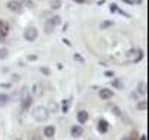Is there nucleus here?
Masks as SVG:
<instances>
[{
    "mask_svg": "<svg viewBox=\"0 0 149 140\" xmlns=\"http://www.w3.org/2000/svg\"><path fill=\"white\" fill-rule=\"evenodd\" d=\"M49 109L43 106H36L33 110V117L37 121H45L49 119Z\"/></svg>",
    "mask_w": 149,
    "mask_h": 140,
    "instance_id": "nucleus-1",
    "label": "nucleus"
},
{
    "mask_svg": "<svg viewBox=\"0 0 149 140\" xmlns=\"http://www.w3.org/2000/svg\"><path fill=\"white\" fill-rule=\"evenodd\" d=\"M38 36V31L35 27H27L23 33V37L29 42L35 41Z\"/></svg>",
    "mask_w": 149,
    "mask_h": 140,
    "instance_id": "nucleus-2",
    "label": "nucleus"
},
{
    "mask_svg": "<svg viewBox=\"0 0 149 140\" xmlns=\"http://www.w3.org/2000/svg\"><path fill=\"white\" fill-rule=\"evenodd\" d=\"M7 7L8 9H10L13 12H18L20 13L22 10V6L21 5L20 1H17V0H11L7 4Z\"/></svg>",
    "mask_w": 149,
    "mask_h": 140,
    "instance_id": "nucleus-3",
    "label": "nucleus"
},
{
    "mask_svg": "<svg viewBox=\"0 0 149 140\" xmlns=\"http://www.w3.org/2000/svg\"><path fill=\"white\" fill-rule=\"evenodd\" d=\"M32 102H33V98L28 94V93L22 95V106L24 109L29 108L32 105Z\"/></svg>",
    "mask_w": 149,
    "mask_h": 140,
    "instance_id": "nucleus-4",
    "label": "nucleus"
},
{
    "mask_svg": "<svg viewBox=\"0 0 149 140\" xmlns=\"http://www.w3.org/2000/svg\"><path fill=\"white\" fill-rule=\"evenodd\" d=\"M83 132H84L83 128L81 127V126H79V125H74V126H72V128H71V135L74 138L80 137L81 135L83 134Z\"/></svg>",
    "mask_w": 149,
    "mask_h": 140,
    "instance_id": "nucleus-5",
    "label": "nucleus"
},
{
    "mask_svg": "<svg viewBox=\"0 0 149 140\" xmlns=\"http://www.w3.org/2000/svg\"><path fill=\"white\" fill-rule=\"evenodd\" d=\"M114 95V92H112L110 89H102V90L99 92V96L100 98H102V100H107V99H110V98Z\"/></svg>",
    "mask_w": 149,
    "mask_h": 140,
    "instance_id": "nucleus-6",
    "label": "nucleus"
},
{
    "mask_svg": "<svg viewBox=\"0 0 149 140\" xmlns=\"http://www.w3.org/2000/svg\"><path fill=\"white\" fill-rule=\"evenodd\" d=\"M109 128V123L108 121L105 120H100L98 123V131L101 134H105Z\"/></svg>",
    "mask_w": 149,
    "mask_h": 140,
    "instance_id": "nucleus-7",
    "label": "nucleus"
},
{
    "mask_svg": "<svg viewBox=\"0 0 149 140\" xmlns=\"http://www.w3.org/2000/svg\"><path fill=\"white\" fill-rule=\"evenodd\" d=\"M77 121L79 123H81V124L86 123L88 121V113L85 110L79 111L77 113Z\"/></svg>",
    "mask_w": 149,
    "mask_h": 140,
    "instance_id": "nucleus-8",
    "label": "nucleus"
},
{
    "mask_svg": "<svg viewBox=\"0 0 149 140\" xmlns=\"http://www.w3.org/2000/svg\"><path fill=\"white\" fill-rule=\"evenodd\" d=\"M9 32V26L8 23L3 21V20H0V34L7 36Z\"/></svg>",
    "mask_w": 149,
    "mask_h": 140,
    "instance_id": "nucleus-9",
    "label": "nucleus"
},
{
    "mask_svg": "<svg viewBox=\"0 0 149 140\" xmlns=\"http://www.w3.org/2000/svg\"><path fill=\"white\" fill-rule=\"evenodd\" d=\"M44 134L46 135L47 137H53L54 134H55V127L52 125H49V126H47V127L44 129Z\"/></svg>",
    "mask_w": 149,
    "mask_h": 140,
    "instance_id": "nucleus-10",
    "label": "nucleus"
},
{
    "mask_svg": "<svg viewBox=\"0 0 149 140\" xmlns=\"http://www.w3.org/2000/svg\"><path fill=\"white\" fill-rule=\"evenodd\" d=\"M137 91L141 95H146V92H147V84L146 82L142 81L139 83L138 88H137Z\"/></svg>",
    "mask_w": 149,
    "mask_h": 140,
    "instance_id": "nucleus-11",
    "label": "nucleus"
},
{
    "mask_svg": "<svg viewBox=\"0 0 149 140\" xmlns=\"http://www.w3.org/2000/svg\"><path fill=\"white\" fill-rule=\"evenodd\" d=\"M21 5L27 8H36V3L33 0H21L20 1Z\"/></svg>",
    "mask_w": 149,
    "mask_h": 140,
    "instance_id": "nucleus-12",
    "label": "nucleus"
},
{
    "mask_svg": "<svg viewBox=\"0 0 149 140\" xmlns=\"http://www.w3.org/2000/svg\"><path fill=\"white\" fill-rule=\"evenodd\" d=\"M62 0H49V6L52 9H59L62 7Z\"/></svg>",
    "mask_w": 149,
    "mask_h": 140,
    "instance_id": "nucleus-13",
    "label": "nucleus"
},
{
    "mask_svg": "<svg viewBox=\"0 0 149 140\" xmlns=\"http://www.w3.org/2000/svg\"><path fill=\"white\" fill-rule=\"evenodd\" d=\"M9 95L6 94V93H1L0 94V106H3L5 105H7L9 102Z\"/></svg>",
    "mask_w": 149,
    "mask_h": 140,
    "instance_id": "nucleus-14",
    "label": "nucleus"
},
{
    "mask_svg": "<svg viewBox=\"0 0 149 140\" xmlns=\"http://www.w3.org/2000/svg\"><path fill=\"white\" fill-rule=\"evenodd\" d=\"M33 92L36 96H42V94H43V88L40 87L39 85H34V87H33Z\"/></svg>",
    "mask_w": 149,
    "mask_h": 140,
    "instance_id": "nucleus-15",
    "label": "nucleus"
},
{
    "mask_svg": "<svg viewBox=\"0 0 149 140\" xmlns=\"http://www.w3.org/2000/svg\"><path fill=\"white\" fill-rule=\"evenodd\" d=\"M54 27L55 26L53 24H51V23L48 21L46 24H45L44 31H45V33H47V34H51V33L54 31Z\"/></svg>",
    "mask_w": 149,
    "mask_h": 140,
    "instance_id": "nucleus-16",
    "label": "nucleus"
},
{
    "mask_svg": "<svg viewBox=\"0 0 149 140\" xmlns=\"http://www.w3.org/2000/svg\"><path fill=\"white\" fill-rule=\"evenodd\" d=\"M51 24H53L54 26L56 25H59L61 22H62V19H61V17L59 16H53V17H51L49 20H48Z\"/></svg>",
    "mask_w": 149,
    "mask_h": 140,
    "instance_id": "nucleus-17",
    "label": "nucleus"
},
{
    "mask_svg": "<svg viewBox=\"0 0 149 140\" xmlns=\"http://www.w3.org/2000/svg\"><path fill=\"white\" fill-rule=\"evenodd\" d=\"M113 24H114V22H112V21H110V20H105V21L101 22L100 28H101V29H107V28H109L110 26H112Z\"/></svg>",
    "mask_w": 149,
    "mask_h": 140,
    "instance_id": "nucleus-18",
    "label": "nucleus"
},
{
    "mask_svg": "<svg viewBox=\"0 0 149 140\" xmlns=\"http://www.w3.org/2000/svg\"><path fill=\"white\" fill-rule=\"evenodd\" d=\"M9 55V51L7 48H5V47H3V48H0V59H6L8 58V56Z\"/></svg>",
    "mask_w": 149,
    "mask_h": 140,
    "instance_id": "nucleus-19",
    "label": "nucleus"
},
{
    "mask_svg": "<svg viewBox=\"0 0 149 140\" xmlns=\"http://www.w3.org/2000/svg\"><path fill=\"white\" fill-rule=\"evenodd\" d=\"M137 108L139 110H142V111H144L147 109V102L146 101H141L138 103L137 105Z\"/></svg>",
    "mask_w": 149,
    "mask_h": 140,
    "instance_id": "nucleus-20",
    "label": "nucleus"
},
{
    "mask_svg": "<svg viewBox=\"0 0 149 140\" xmlns=\"http://www.w3.org/2000/svg\"><path fill=\"white\" fill-rule=\"evenodd\" d=\"M143 50H137V59H135L134 60V63H138V62H140L142 59H143Z\"/></svg>",
    "mask_w": 149,
    "mask_h": 140,
    "instance_id": "nucleus-21",
    "label": "nucleus"
},
{
    "mask_svg": "<svg viewBox=\"0 0 149 140\" xmlns=\"http://www.w3.org/2000/svg\"><path fill=\"white\" fill-rule=\"evenodd\" d=\"M40 71H41L42 74L46 75V76H49L50 73H51V72H50V69H49V67H47V66L41 67V68H40Z\"/></svg>",
    "mask_w": 149,
    "mask_h": 140,
    "instance_id": "nucleus-22",
    "label": "nucleus"
},
{
    "mask_svg": "<svg viewBox=\"0 0 149 140\" xmlns=\"http://www.w3.org/2000/svg\"><path fill=\"white\" fill-rule=\"evenodd\" d=\"M49 108L50 109H52L51 111H53V112H56L58 110V104L56 102H50L49 103Z\"/></svg>",
    "mask_w": 149,
    "mask_h": 140,
    "instance_id": "nucleus-23",
    "label": "nucleus"
},
{
    "mask_svg": "<svg viewBox=\"0 0 149 140\" xmlns=\"http://www.w3.org/2000/svg\"><path fill=\"white\" fill-rule=\"evenodd\" d=\"M74 59L76 60V61H78L79 63H84V59L83 57L80 55V54H78V53H76L74 55Z\"/></svg>",
    "mask_w": 149,
    "mask_h": 140,
    "instance_id": "nucleus-24",
    "label": "nucleus"
},
{
    "mask_svg": "<svg viewBox=\"0 0 149 140\" xmlns=\"http://www.w3.org/2000/svg\"><path fill=\"white\" fill-rule=\"evenodd\" d=\"M118 8V7L116 6V3H112V4H110L109 9H110L111 13H115L116 10V8Z\"/></svg>",
    "mask_w": 149,
    "mask_h": 140,
    "instance_id": "nucleus-25",
    "label": "nucleus"
},
{
    "mask_svg": "<svg viewBox=\"0 0 149 140\" xmlns=\"http://www.w3.org/2000/svg\"><path fill=\"white\" fill-rule=\"evenodd\" d=\"M112 85H113L114 87H116V89H119L120 88V81H119V79H115V80L112 82Z\"/></svg>",
    "mask_w": 149,
    "mask_h": 140,
    "instance_id": "nucleus-26",
    "label": "nucleus"
},
{
    "mask_svg": "<svg viewBox=\"0 0 149 140\" xmlns=\"http://www.w3.org/2000/svg\"><path fill=\"white\" fill-rule=\"evenodd\" d=\"M113 112H114V114L116 116H120L121 115V111H120V108L118 106H115L114 108H113Z\"/></svg>",
    "mask_w": 149,
    "mask_h": 140,
    "instance_id": "nucleus-27",
    "label": "nucleus"
},
{
    "mask_svg": "<svg viewBox=\"0 0 149 140\" xmlns=\"http://www.w3.org/2000/svg\"><path fill=\"white\" fill-rule=\"evenodd\" d=\"M27 59L29 61H36V60L38 59V56L36 55V54H31V55L27 56Z\"/></svg>",
    "mask_w": 149,
    "mask_h": 140,
    "instance_id": "nucleus-28",
    "label": "nucleus"
},
{
    "mask_svg": "<svg viewBox=\"0 0 149 140\" xmlns=\"http://www.w3.org/2000/svg\"><path fill=\"white\" fill-rule=\"evenodd\" d=\"M0 87H2V88H10L11 87V83H1V84H0Z\"/></svg>",
    "mask_w": 149,
    "mask_h": 140,
    "instance_id": "nucleus-29",
    "label": "nucleus"
},
{
    "mask_svg": "<svg viewBox=\"0 0 149 140\" xmlns=\"http://www.w3.org/2000/svg\"><path fill=\"white\" fill-rule=\"evenodd\" d=\"M104 75H105L106 77L111 78V77H113V76H114V72H113V71H105V72H104Z\"/></svg>",
    "mask_w": 149,
    "mask_h": 140,
    "instance_id": "nucleus-30",
    "label": "nucleus"
},
{
    "mask_svg": "<svg viewBox=\"0 0 149 140\" xmlns=\"http://www.w3.org/2000/svg\"><path fill=\"white\" fill-rule=\"evenodd\" d=\"M32 140H42V138L38 134H36L34 136L32 137Z\"/></svg>",
    "mask_w": 149,
    "mask_h": 140,
    "instance_id": "nucleus-31",
    "label": "nucleus"
},
{
    "mask_svg": "<svg viewBox=\"0 0 149 140\" xmlns=\"http://www.w3.org/2000/svg\"><path fill=\"white\" fill-rule=\"evenodd\" d=\"M130 1L132 2V4H137V5H140L143 3V0H130Z\"/></svg>",
    "mask_w": 149,
    "mask_h": 140,
    "instance_id": "nucleus-32",
    "label": "nucleus"
},
{
    "mask_svg": "<svg viewBox=\"0 0 149 140\" xmlns=\"http://www.w3.org/2000/svg\"><path fill=\"white\" fill-rule=\"evenodd\" d=\"M5 40H6V36L0 34V43H4Z\"/></svg>",
    "mask_w": 149,
    "mask_h": 140,
    "instance_id": "nucleus-33",
    "label": "nucleus"
},
{
    "mask_svg": "<svg viewBox=\"0 0 149 140\" xmlns=\"http://www.w3.org/2000/svg\"><path fill=\"white\" fill-rule=\"evenodd\" d=\"M63 41L64 43L66 44V45H68L69 47H71V46H72V45H71V43H70V41H69V40H67L66 38H63Z\"/></svg>",
    "mask_w": 149,
    "mask_h": 140,
    "instance_id": "nucleus-34",
    "label": "nucleus"
},
{
    "mask_svg": "<svg viewBox=\"0 0 149 140\" xmlns=\"http://www.w3.org/2000/svg\"><path fill=\"white\" fill-rule=\"evenodd\" d=\"M74 2H77V3H78V4H83L84 2L86 1V0H74Z\"/></svg>",
    "mask_w": 149,
    "mask_h": 140,
    "instance_id": "nucleus-35",
    "label": "nucleus"
},
{
    "mask_svg": "<svg viewBox=\"0 0 149 140\" xmlns=\"http://www.w3.org/2000/svg\"><path fill=\"white\" fill-rule=\"evenodd\" d=\"M122 1H123L124 3H127V4H129V5H132V2L130 1V0H122Z\"/></svg>",
    "mask_w": 149,
    "mask_h": 140,
    "instance_id": "nucleus-36",
    "label": "nucleus"
},
{
    "mask_svg": "<svg viewBox=\"0 0 149 140\" xmlns=\"http://www.w3.org/2000/svg\"><path fill=\"white\" fill-rule=\"evenodd\" d=\"M140 140H146V134H143L141 138H140Z\"/></svg>",
    "mask_w": 149,
    "mask_h": 140,
    "instance_id": "nucleus-37",
    "label": "nucleus"
},
{
    "mask_svg": "<svg viewBox=\"0 0 149 140\" xmlns=\"http://www.w3.org/2000/svg\"><path fill=\"white\" fill-rule=\"evenodd\" d=\"M102 3H105V0H102V1L98 2V5H102Z\"/></svg>",
    "mask_w": 149,
    "mask_h": 140,
    "instance_id": "nucleus-38",
    "label": "nucleus"
},
{
    "mask_svg": "<svg viewBox=\"0 0 149 140\" xmlns=\"http://www.w3.org/2000/svg\"><path fill=\"white\" fill-rule=\"evenodd\" d=\"M15 140H21V139H15Z\"/></svg>",
    "mask_w": 149,
    "mask_h": 140,
    "instance_id": "nucleus-39",
    "label": "nucleus"
},
{
    "mask_svg": "<svg viewBox=\"0 0 149 140\" xmlns=\"http://www.w3.org/2000/svg\"><path fill=\"white\" fill-rule=\"evenodd\" d=\"M88 140H93V139H88Z\"/></svg>",
    "mask_w": 149,
    "mask_h": 140,
    "instance_id": "nucleus-40",
    "label": "nucleus"
},
{
    "mask_svg": "<svg viewBox=\"0 0 149 140\" xmlns=\"http://www.w3.org/2000/svg\"><path fill=\"white\" fill-rule=\"evenodd\" d=\"M132 140H135V138H134V139H132Z\"/></svg>",
    "mask_w": 149,
    "mask_h": 140,
    "instance_id": "nucleus-41",
    "label": "nucleus"
}]
</instances>
